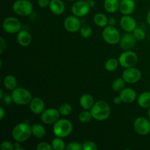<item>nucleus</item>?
<instances>
[{"label":"nucleus","mask_w":150,"mask_h":150,"mask_svg":"<svg viewBox=\"0 0 150 150\" xmlns=\"http://www.w3.org/2000/svg\"><path fill=\"white\" fill-rule=\"evenodd\" d=\"M94 120L97 121H105L111 115L109 104L104 100H98L90 109Z\"/></svg>","instance_id":"f257e3e1"},{"label":"nucleus","mask_w":150,"mask_h":150,"mask_svg":"<svg viewBox=\"0 0 150 150\" xmlns=\"http://www.w3.org/2000/svg\"><path fill=\"white\" fill-rule=\"evenodd\" d=\"M32 135V126L27 122H21L16 125L12 131V136L16 142L22 143L29 140Z\"/></svg>","instance_id":"f03ea898"},{"label":"nucleus","mask_w":150,"mask_h":150,"mask_svg":"<svg viewBox=\"0 0 150 150\" xmlns=\"http://www.w3.org/2000/svg\"><path fill=\"white\" fill-rule=\"evenodd\" d=\"M73 130V123L67 119H59L53 126V132L56 137L65 138L71 134Z\"/></svg>","instance_id":"7ed1b4c3"},{"label":"nucleus","mask_w":150,"mask_h":150,"mask_svg":"<svg viewBox=\"0 0 150 150\" xmlns=\"http://www.w3.org/2000/svg\"><path fill=\"white\" fill-rule=\"evenodd\" d=\"M13 101L18 105H26L30 103L32 95L29 90L23 87H17L12 91Z\"/></svg>","instance_id":"20e7f679"},{"label":"nucleus","mask_w":150,"mask_h":150,"mask_svg":"<svg viewBox=\"0 0 150 150\" xmlns=\"http://www.w3.org/2000/svg\"><path fill=\"white\" fill-rule=\"evenodd\" d=\"M121 37L120 31L113 26L108 25L103 30V39L106 43L109 45H117L120 42Z\"/></svg>","instance_id":"39448f33"},{"label":"nucleus","mask_w":150,"mask_h":150,"mask_svg":"<svg viewBox=\"0 0 150 150\" xmlns=\"http://www.w3.org/2000/svg\"><path fill=\"white\" fill-rule=\"evenodd\" d=\"M33 10V4L29 0H16L13 4V12L19 16H30Z\"/></svg>","instance_id":"423d86ee"},{"label":"nucleus","mask_w":150,"mask_h":150,"mask_svg":"<svg viewBox=\"0 0 150 150\" xmlns=\"http://www.w3.org/2000/svg\"><path fill=\"white\" fill-rule=\"evenodd\" d=\"M138 59L137 54L130 50L123 51L118 59L120 64L124 68L134 67L137 64Z\"/></svg>","instance_id":"0eeeda50"},{"label":"nucleus","mask_w":150,"mask_h":150,"mask_svg":"<svg viewBox=\"0 0 150 150\" xmlns=\"http://www.w3.org/2000/svg\"><path fill=\"white\" fill-rule=\"evenodd\" d=\"M2 28L8 34H16L21 30V23L16 17H7L3 20Z\"/></svg>","instance_id":"6e6552de"},{"label":"nucleus","mask_w":150,"mask_h":150,"mask_svg":"<svg viewBox=\"0 0 150 150\" xmlns=\"http://www.w3.org/2000/svg\"><path fill=\"white\" fill-rule=\"evenodd\" d=\"M60 113L58 109L54 108H49L45 109L40 115V120L42 123L45 125H54L57 122L60 117Z\"/></svg>","instance_id":"1a4fd4ad"},{"label":"nucleus","mask_w":150,"mask_h":150,"mask_svg":"<svg viewBox=\"0 0 150 150\" xmlns=\"http://www.w3.org/2000/svg\"><path fill=\"white\" fill-rule=\"evenodd\" d=\"M133 127L135 131L141 136H146L150 133V122L144 117H139L135 120Z\"/></svg>","instance_id":"9d476101"},{"label":"nucleus","mask_w":150,"mask_h":150,"mask_svg":"<svg viewBox=\"0 0 150 150\" xmlns=\"http://www.w3.org/2000/svg\"><path fill=\"white\" fill-rule=\"evenodd\" d=\"M90 8L88 1L84 0H79L73 3L71 7V11L73 15L79 18H81L86 16L89 13Z\"/></svg>","instance_id":"9b49d317"},{"label":"nucleus","mask_w":150,"mask_h":150,"mask_svg":"<svg viewBox=\"0 0 150 150\" xmlns=\"http://www.w3.org/2000/svg\"><path fill=\"white\" fill-rule=\"evenodd\" d=\"M142 72L134 67L125 68L122 73V78L126 83H136L142 79Z\"/></svg>","instance_id":"f8f14e48"},{"label":"nucleus","mask_w":150,"mask_h":150,"mask_svg":"<svg viewBox=\"0 0 150 150\" xmlns=\"http://www.w3.org/2000/svg\"><path fill=\"white\" fill-rule=\"evenodd\" d=\"M81 26V22L80 19L74 15L67 16L64 21V29L70 33H75L79 31Z\"/></svg>","instance_id":"ddd939ff"},{"label":"nucleus","mask_w":150,"mask_h":150,"mask_svg":"<svg viewBox=\"0 0 150 150\" xmlns=\"http://www.w3.org/2000/svg\"><path fill=\"white\" fill-rule=\"evenodd\" d=\"M137 40L134 37L132 32H126L125 34L121 37V40L120 41V45L122 49L124 51L131 50L136 46Z\"/></svg>","instance_id":"4468645a"},{"label":"nucleus","mask_w":150,"mask_h":150,"mask_svg":"<svg viewBox=\"0 0 150 150\" xmlns=\"http://www.w3.org/2000/svg\"><path fill=\"white\" fill-rule=\"evenodd\" d=\"M120 24L122 30L125 32H133L137 28L136 21L130 15H123L120 18Z\"/></svg>","instance_id":"2eb2a0df"},{"label":"nucleus","mask_w":150,"mask_h":150,"mask_svg":"<svg viewBox=\"0 0 150 150\" xmlns=\"http://www.w3.org/2000/svg\"><path fill=\"white\" fill-rule=\"evenodd\" d=\"M120 97L125 103H132L137 98L136 91L132 88H125L122 89L120 92Z\"/></svg>","instance_id":"dca6fc26"},{"label":"nucleus","mask_w":150,"mask_h":150,"mask_svg":"<svg viewBox=\"0 0 150 150\" xmlns=\"http://www.w3.org/2000/svg\"><path fill=\"white\" fill-rule=\"evenodd\" d=\"M29 105L30 111L35 114H41L45 110V103L43 100L39 97L32 98Z\"/></svg>","instance_id":"f3484780"},{"label":"nucleus","mask_w":150,"mask_h":150,"mask_svg":"<svg viewBox=\"0 0 150 150\" xmlns=\"http://www.w3.org/2000/svg\"><path fill=\"white\" fill-rule=\"evenodd\" d=\"M136 1L134 0H121L119 10L122 15H131L136 9Z\"/></svg>","instance_id":"a211bd4d"},{"label":"nucleus","mask_w":150,"mask_h":150,"mask_svg":"<svg viewBox=\"0 0 150 150\" xmlns=\"http://www.w3.org/2000/svg\"><path fill=\"white\" fill-rule=\"evenodd\" d=\"M17 41L22 47H28L32 43V36L26 30H21L18 32Z\"/></svg>","instance_id":"6ab92c4d"},{"label":"nucleus","mask_w":150,"mask_h":150,"mask_svg":"<svg viewBox=\"0 0 150 150\" xmlns=\"http://www.w3.org/2000/svg\"><path fill=\"white\" fill-rule=\"evenodd\" d=\"M49 9L53 14L60 16L64 12L65 5L62 0H51Z\"/></svg>","instance_id":"aec40b11"},{"label":"nucleus","mask_w":150,"mask_h":150,"mask_svg":"<svg viewBox=\"0 0 150 150\" xmlns=\"http://www.w3.org/2000/svg\"><path fill=\"white\" fill-rule=\"evenodd\" d=\"M95 100L94 98L89 94H84L81 95L79 100V103L81 107L83 110H90L95 104Z\"/></svg>","instance_id":"412c9836"},{"label":"nucleus","mask_w":150,"mask_h":150,"mask_svg":"<svg viewBox=\"0 0 150 150\" xmlns=\"http://www.w3.org/2000/svg\"><path fill=\"white\" fill-rule=\"evenodd\" d=\"M3 85L6 89L13 91L18 87V81L14 76L7 75L3 80Z\"/></svg>","instance_id":"4be33fe9"},{"label":"nucleus","mask_w":150,"mask_h":150,"mask_svg":"<svg viewBox=\"0 0 150 150\" xmlns=\"http://www.w3.org/2000/svg\"><path fill=\"white\" fill-rule=\"evenodd\" d=\"M138 104L140 107L143 108H150V92L146 91L144 92L138 97Z\"/></svg>","instance_id":"5701e85b"},{"label":"nucleus","mask_w":150,"mask_h":150,"mask_svg":"<svg viewBox=\"0 0 150 150\" xmlns=\"http://www.w3.org/2000/svg\"><path fill=\"white\" fill-rule=\"evenodd\" d=\"M120 2L119 0H105L104 8L108 13H114L120 8Z\"/></svg>","instance_id":"b1692460"},{"label":"nucleus","mask_w":150,"mask_h":150,"mask_svg":"<svg viewBox=\"0 0 150 150\" xmlns=\"http://www.w3.org/2000/svg\"><path fill=\"white\" fill-rule=\"evenodd\" d=\"M32 136H35L38 139H41L45 137L46 134V130L45 128L40 124H34L32 126Z\"/></svg>","instance_id":"393cba45"},{"label":"nucleus","mask_w":150,"mask_h":150,"mask_svg":"<svg viewBox=\"0 0 150 150\" xmlns=\"http://www.w3.org/2000/svg\"><path fill=\"white\" fill-rule=\"evenodd\" d=\"M94 22L99 27L105 28L108 25V18L105 14L98 13L94 16Z\"/></svg>","instance_id":"a878e982"},{"label":"nucleus","mask_w":150,"mask_h":150,"mask_svg":"<svg viewBox=\"0 0 150 150\" xmlns=\"http://www.w3.org/2000/svg\"><path fill=\"white\" fill-rule=\"evenodd\" d=\"M51 146L54 150H64L66 149L65 142L62 138L56 137L51 142Z\"/></svg>","instance_id":"bb28decb"},{"label":"nucleus","mask_w":150,"mask_h":150,"mask_svg":"<svg viewBox=\"0 0 150 150\" xmlns=\"http://www.w3.org/2000/svg\"><path fill=\"white\" fill-rule=\"evenodd\" d=\"M120 62L119 60L115 58L108 59L105 63V68L107 71L113 72L118 68V66Z\"/></svg>","instance_id":"cd10ccee"},{"label":"nucleus","mask_w":150,"mask_h":150,"mask_svg":"<svg viewBox=\"0 0 150 150\" xmlns=\"http://www.w3.org/2000/svg\"><path fill=\"white\" fill-rule=\"evenodd\" d=\"M92 119H93V117H92L90 110H83L79 115V121L84 124L90 122Z\"/></svg>","instance_id":"c85d7f7f"},{"label":"nucleus","mask_w":150,"mask_h":150,"mask_svg":"<svg viewBox=\"0 0 150 150\" xmlns=\"http://www.w3.org/2000/svg\"><path fill=\"white\" fill-rule=\"evenodd\" d=\"M125 81L123 79V78H118L115 79L112 83V89L115 92H120L122 89L125 87Z\"/></svg>","instance_id":"c756f323"},{"label":"nucleus","mask_w":150,"mask_h":150,"mask_svg":"<svg viewBox=\"0 0 150 150\" xmlns=\"http://www.w3.org/2000/svg\"><path fill=\"white\" fill-rule=\"evenodd\" d=\"M58 110L62 116L67 117V116L70 115L71 114L72 111H73V108H72L71 105L69 104L68 103H62L60 105Z\"/></svg>","instance_id":"7c9ffc66"},{"label":"nucleus","mask_w":150,"mask_h":150,"mask_svg":"<svg viewBox=\"0 0 150 150\" xmlns=\"http://www.w3.org/2000/svg\"><path fill=\"white\" fill-rule=\"evenodd\" d=\"M80 35L83 38H89L92 35V28L88 24H83L81 27Z\"/></svg>","instance_id":"2f4dec72"},{"label":"nucleus","mask_w":150,"mask_h":150,"mask_svg":"<svg viewBox=\"0 0 150 150\" xmlns=\"http://www.w3.org/2000/svg\"><path fill=\"white\" fill-rule=\"evenodd\" d=\"M132 33L137 40H144L146 38V33L142 28H136Z\"/></svg>","instance_id":"473e14b6"},{"label":"nucleus","mask_w":150,"mask_h":150,"mask_svg":"<svg viewBox=\"0 0 150 150\" xmlns=\"http://www.w3.org/2000/svg\"><path fill=\"white\" fill-rule=\"evenodd\" d=\"M83 150H98V147L95 142L92 141H86L83 144Z\"/></svg>","instance_id":"72a5a7b5"},{"label":"nucleus","mask_w":150,"mask_h":150,"mask_svg":"<svg viewBox=\"0 0 150 150\" xmlns=\"http://www.w3.org/2000/svg\"><path fill=\"white\" fill-rule=\"evenodd\" d=\"M66 150H81L83 149V146L79 142H73L69 143L66 146Z\"/></svg>","instance_id":"f704fd0d"},{"label":"nucleus","mask_w":150,"mask_h":150,"mask_svg":"<svg viewBox=\"0 0 150 150\" xmlns=\"http://www.w3.org/2000/svg\"><path fill=\"white\" fill-rule=\"evenodd\" d=\"M37 150H51L53 149L52 146H51V144H50L49 143L45 142H40L36 146Z\"/></svg>","instance_id":"c9c22d12"},{"label":"nucleus","mask_w":150,"mask_h":150,"mask_svg":"<svg viewBox=\"0 0 150 150\" xmlns=\"http://www.w3.org/2000/svg\"><path fill=\"white\" fill-rule=\"evenodd\" d=\"M0 147H1V150H14L13 144L9 141H4L1 144Z\"/></svg>","instance_id":"e433bc0d"},{"label":"nucleus","mask_w":150,"mask_h":150,"mask_svg":"<svg viewBox=\"0 0 150 150\" xmlns=\"http://www.w3.org/2000/svg\"><path fill=\"white\" fill-rule=\"evenodd\" d=\"M51 0H38V4L40 8H45L49 7Z\"/></svg>","instance_id":"4c0bfd02"},{"label":"nucleus","mask_w":150,"mask_h":150,"mask_svg":"<svg viewBox=\"0 0 150 150\" xmlns=\"http://www.w3.org/2000/svg\"><path fill=\"white\" fill-rule=\"evenodd\" d=\"M1 100H2L3 103L4 105H10L13 101V98H12V95H5L2 98H1Z\"/></svg>","instance_id":"58836bf2"},{"label":"nucleus","mask_w":150,"mask_h":150,"mask_svg":"<svg viewBox=\"0 0 150 150\" xmlns=\"http://www.w3.org/2000/svg\"><path fill=\"white\" fill-rule=\"evenodd\" d=\"M6 48H7V43H6L5 40L4 38L1 37L0 38V54H2L5 51Z\"/></svg>","instance_id":"ea45409f"},{"label":"nucleus","mask_w":150,"mask_h":150,"mask_svg":"<svg viewBox=\"0 0 150 150\" xmlns=\"http://www.w3.org/2000/svg\"><path fill=\"white\" fill-rule=\"evenodd\" d=\"M5 110H4V108L2 106H1L0 107V120H2L4 118V117H5Z\"/></svg>","instance_id":"a19ab883"},{"label":"nucleus","mask_w":150,"mask_h":150,"mask_svg":"<svg viewBox=\"0 0 150 150\" xmlns=\"http://www.w3.org/2000/svg\"><path fill=\"white\" fill-rule=\"evenodd\" d=\"M114 104H116V105H120V104H121L122 103V100L120 95H119V96L115 97V98H114Z\"/></svg>","instance_id":"79ce46f5"},{"label":"nucleus","mask_w":150,"mask_h":150,"mask_svg":"<svg viewBox=\"0 0 150 150\" xmlns=\"http://www.w3.org/2000/svg\"><path fill=\"white\" fill-rule=\"evenodd\" d=\"M13 146H14V150L22 149V146H21V142H16V143L13 144Z\"/></svg>","instance_id":"37998d69"},{"label":"nucleus","mask_w":150,"mask_h":150,"mask_svg":"<svg viewBox=\"0 0 150 150\" xmlns=\"http://www.w3.org/2000/svg\"><path fill=\"white\" fill-rule=\"evenodd\" d=\"M116 19L114 18H108V25H110V26H114L116 24Z\"/></svg>","instance_id":"c03bdc74"},{"label":"nucleus","mask_w":150,"mask_h":150,"mask_svg":"<svg viewBox=\"0 0 150 150\" xmlns=\"http://www.w3.org/2000/svg\"><path fill=\"white\" fill-rule=\"evenodd\" d=\"M88 3H89V6H90L91 8H92V7H93L95 4V1H94V0H89V1H88Z\"/></svg>","instance_id":"a18cd8bd"},{"label":"nucleus","mask_w":150,"mask_h":150,"mask_svg":"<svg viewBox=\"0 0 150 150\" xmlns=\"http://www.w3.org/2000/svg\"><path fill=\"white\" fill-rule=\"evenodd\" d=\"M146 21H147L148 24L150 26V9H149V11H148L147 16H146Z\"/></svg>","instance_id":"49530a36"},{"label":"nucleus","mask_w":150,"mask_h":150,"mask_svg":"<svg viewBox=\"0 0 150 150\" xmlns=\"http://www.w3.org/2000/svg\"><path fill=\"white\" fill-rule=\"evenodd\" d=\"M4 97V95H3V91L2 89H0V99L1 100V98Z\"/></svg>","instance_id":"de8ad7c7"},{"label":"nucleus","mask_w":150,"mask_h":150,"mask_svg":"<svg viewBox=\"0 0 150 150\" xmlns=\"http://www.w3.org/2000/svg\"><path fill=\"white\" fill-rule=\"evenodd\" d=\"M147 114H148V117H149V119H150V108H148Z\"/></svg>","instance_id":"09e8293b"},{"label":"nucleus","mask_w":150,"mask_h":150,"mask_svg":"<svg viewBox=\"0 0 150 150\" xmlns=\"http://www.w3.org/2000/svg\"><path fill=\"white\" fill-rule=\"evenodd\" d=\"M84 1H89V0H84Z\"/></svg>","instance_id":"8fccbe9b"},{"label":"nucleus","mask_w":150,"mask_h":150,"mask_svg":"<svg viewBox=\"0 0 150 150\" xmlns=\"http://www.w3.org/2000/svg\"><path fill=\"white\" fill-rule=\"evenodd\" d=\"M134 1H140V0H134Z\"/></svg>","instance_id":"3c124183"},{"label":"nucleus","mask_w":150,"mask_h":150,"mask_svg":"<svg viewBox=\"0 0 150 150\" xmlns=\"http://www.w3.org/2000/svg\"><path fill=\"white\" fill-rule=\"evenodd\" d=\"M67 1H73V0H67Z\"/></svg>","instance_id":"603ef678"},{"label":"nucleus","mask_w":150,"mask_h":150,"mask_svg":"<svg viewBox=\"0 0 150 150\" xmlns=\"http://www.w3.org/2000/svg\"><path fill=\"white\" fill-rule=\"evenodd\" d=\"M149 1H150V0H149Z\"/></svg>","instance_id":"864d4df0"}]
</instances>
